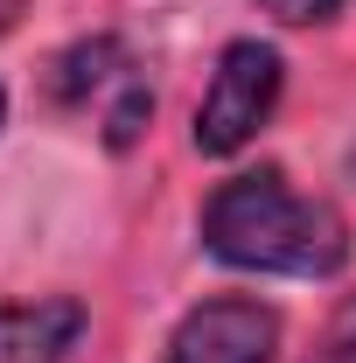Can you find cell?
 <instances>
[{"mask_svg":"<svg viewBox=\"0 0 356 363\" xmlns=\"http://www.w3.org/2000/svg\"><path fill=\"white\" fill-rule=\"evenodd\" d=\"M203 252L238 272H294L328 279L350 266V224L301 196L279 168H238L203 203Z\"/></svg>","mask_w":356,"mask_h":363,"instance_id":"obj_1","label":"cell"},{"mask_svg":"<svg viewBox=\"0 0 356 363\" xmlns=\"http://www.w3.org/2000/svg\"><path fill=\"white\" fill-rule=\"evenodd\" d=\"M279 77H287V63H279V49H272V43H259V35L223 43L217 77H210L203 105H196V147L217 154V161H223V154H238V147L272 119V105H279Z\"/></svg>","mask_w":356,"mask_h":363,"instance_id":"obj_2","label":"cell"},{"mask_svg":"<svg viewBox=\"0 0 356 363\" xmlns=\"http://www.w3.org/2000/svg\"><path fill=\"white\" fill-rule=\"evenodd\" d=\"M279 315L252 294H217L189 308L168 335V363H272Z\"/></svg>","mask_w":356,"mask_h":363,"instance_id":"obj_3","label":"cell"},{"mask_svg":"<svg viewBox=\"0 0 356 363\" xmlns=\"http://www.w3.org/2000/svg\"><path fill=\"white\" fill-rule=\"evenodd\" d=\"M77 335H84V308L70 294L0 308V363H63L77 350Z\"/></svg>","mask_w":356,"mask_h":363,"instance_id":"obj_4","label":"cell"},{"mask_svg":"<svg viewBox=\"0 0 356 363\" xmlns=\"http://www.w3.org/2000/svg\"><path fill=\"white\" fill-rule=\"evenodd\" d=\"M126 43L119 35H91V43L77 49H63L56 63H49V98L56 105H84L91 91H105V84H126Z\"/></svg>","mask_w":356,"mask_h":363,"instance_id":"obj_5","label":"cell"},{"mask_svg":"<svg viewBox=\"0 0 356 363\" xmlns=\"http://www.w3.org/2000/svg\"><path fill=\"white\" fill-rule=\"evenodd\" d=\"M147 119H154V91L140 84V77H126L119 98H112V112H105V147H112V154H126V147L147 133Z\"/></svg>","mask_w":356,"mask_h":363,"instance_id":"obj_6","label":"cell"},{"mask_svg":"<svg viewBox=\"0 0 356 363\" xmlns=\"http://www.w3.org/2000/svg\"><path fill=\"white\" fill-rule=\"evenodd\" d=\"M308 363H356V294L335 301V315H328V328H321Z\"/></svg>","mask_w":356,"mask_h":363,"instance_id":"obj_7","label":"cell"},{"mask_svg":"<svg viewBox=\"0 0 356 363\" xmlns=\"http://www.w3.org/2000/svg\"><path fill=\"white\" fill-rule=\"evenodd\" d=\"M350 0H259V14L287 21V28H314V21H335Z\"/></svg>","mask_w":356,"mask_h":363,"instance_id":"obj_8","label":"cell"},{"mask_svg":"<svg viewBox=\"0 0 356 363\" xmlns=\"http://www.w3.org/2000/svg\"><path fill=\"white\" fill-rule=\"evenodd\" d=\"M0 126H7V84H0Z\"/></svg>","mask_w":356,"mask_h":363,"instance_id":"obj_9","label":"cell"}]
</instances>
